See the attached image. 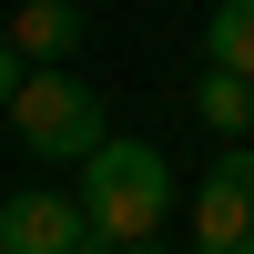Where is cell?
I'll return each mask as SVG.
<instances>
[{
  "label": "cell",
  "instance_id": "ba28073f",
  "mask_svg": "<svg viewBox=\"0 0 254 254\" xmlns=\"http://www.w3.org/2000/svg\"><path fill=\"white\" fill-rule=\"evenodd\" d=\"M20 81H31V51H20L10 31H0V112H10V102H20Z\"/></svg>",
  "mask_w": 254,
  "mask_h": 254
},
{
  "label": "cell",
  "instance_id": "9c48e42d",
  "mask_svg": "<svg viewBox=\"0 0 254 254\" xmlns=\"http://www.w3.org/2000/svg\"><path fill=\"white\" fill-rule=\"evenodd\" d=\"M81 254H163V244H153V234H142V244H102V234H92Z\"/></svg>",
  "mask_w": 254,
  "mask_h": 254
},
{
  "label": "cell",
  "instance_id": "52a82bcc",
  "mask_svg": "<svg viewBox=\"0 0 254 254\" xmlns=\"http://www.w3.org/2000/svg\"><path fill=\"white\" fill-rule=\"evenodd\" d=\"M203 51H214L224 71H254V0H214V31H203Z\"/></svg>",
  "mask_w": 254,
  "mask_h": 254
},
{
  "label": "cell",
  "instance_id": "6da1fadb",
  "mask_svg": "<svg viewBox=\"0 0 254 254\" xmlns=\"http://www.w3.org/2000/svg\"><path fill=\"white\" fill-rule=\"evenodd\" d=\"M81 214H92L102 244H142L163 214H173V163L153 142H102L81 163Z\"/></svg>",
  "mask_w": 254,
  "mask_h": 254
},
{
  "label": "cell",
  "instance_id": "277c9868",
  "mask_svg": "<svg viewBox=\"0 0 254 254\" xmlns=\"http://www.w3.org/2000/svg\"><path fill=\"white\" fill-rule=\"evenodd\" d=\"M92 244V214H81V193H10L0 203V254H81Z\"/></svg>",
  "mask_w": 254,
  "mask_h": 254
},
{
  "label": "cell",
  "instance_id": "5b68a950",
  "mask_svg": "<svg viewBox=\"0 0 254 254\" xmlns=\"http://www.w3.org/2000/svg\"><path fill=\"white\" fill-rule=\"evenodd\" d=\"M193 112H203V132L244 142V132H254V71H224V61H203V92H193Z\"/></svg>",
  "mask_w": 254,
  "mask_h": 254
},
{
  "label": "cell",
  "instance_id": "3957f363",
  "mask_svg": "<svg viewBox=\"0 0 254 254\" xmlns=\"http://www.w3.org/2000/svg\"><path fill=\"white\" fill-rule=\"evenodd\" d=\"M193 254H254V153L224 142L193 193Z\"/></svg>",
  "mask_w": 254,
  "mask_h": 254
},
{
  "label": "cell",
  "instance_id": "7a4b0ae2",
  "mask_svg": "<svg viewBox=\"0 0 254 254\" xmlns=\"http://www.w3.org/2000/svg\"><path fill=\"white\" fill-rule=\"evenodd\" d=\"M10 132L31 142L41 163H92L102 142H112V132H102V92H92V81H71L61 61H41V71L20 81V102H10Z\"/></svg>",
  "mask_w": 254,
  "mask_h": 254
},
{
  "label": "cell",
  "instance_id": "8992f818",
  "mask_svg": "<svg viewBox=\"0 0 254 254\" xmlns=\"http://www.w3.org/2000/svg\"><path fill=\"white\" fill-rule=\"evenodd\" d=\"M10 41H20L31 61H71V51H81V10H71V0H31V10L10 20Z\"/></svg>",
  "mask_w": 254,
  "mask_h": 254
}]
</instances>
